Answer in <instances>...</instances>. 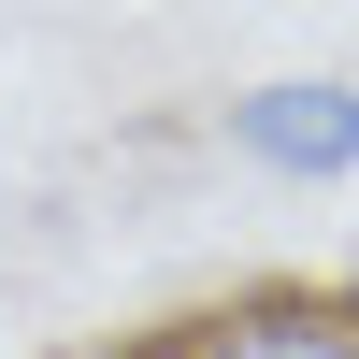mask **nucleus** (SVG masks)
<instances>
[{
    "label": "nucleus",
    "instance_id": "f257e3e1",
    "mask_svg": "<svg viewBox=\"0 0 359 359\" xmlns=\"http://www.w3.org/2000/svg\"><path fill=\"white\" fill-rule=\"evenodd\" d=\"M230 158H259L273 187H345L359 172V86L345 72H273L230 101Z\"/></svg>",
    "mask_w": 359,
    "mask_h": 359
},
{
    "label": "nucleus",
    "instance_id": "f03ea898",
    "mask_svg": "<svg viewBox=\"0 0 359 359\" xmlns=\"http://www.w3.org/2000/svg\"><path fill=\"white\" fill-rule=\"evenodd\" d=\"M172 359H359V302L345 287H245V302L187 316Z\"/></svg>",
    "mask_w": 359,
    "mask_h": 359
}]
</instances>
